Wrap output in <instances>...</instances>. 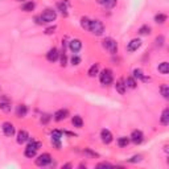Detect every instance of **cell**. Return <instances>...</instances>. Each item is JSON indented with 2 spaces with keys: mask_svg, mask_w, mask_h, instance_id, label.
Masks as SVG:
<instances>
[{
  "mask_svg": "<svg viewBox=\"0 0 169 169\" xmlns=\"http://www.w3.org/2000/svg\"><path fill=\"white\" fill-rule=\"evenodd\" d=\"M88 32H91L95 36H100L104 32V25L100 23L99 20H90V25H88Z\"/></svg>",
  "mask_w": 169,
  "mask_h": 169,
  "instance_id": "6da1fadb",
  "label": "cell"
},
{
  "mask_svg": "<svg viewBox=\"0 0 169 169\" xmlns=\"http://www.w3.org/2000/svg\"><path fill=\"white\" fill-rule=\"evenodd\" d=\"M160 92H161V95L164 96L165 99L169 98V86L168 85H161V87H160Z\"/></svg>",
  "mask_w": 169,
  "mask_h": 169,
  "instance_id": "484cf974",
  "label": "cell"
},
{
  "mask_svg": "<svg viewBox=\"0 0 169 169\" xmlns=\"http://www.w3.org/2000/svg\"><path fill=\"white\" fill-rule=\"evenodd\" d=\"M136 81H135L133 77H128L126 79V87H130V88H135L136 87Z\"/></svg>",
  "mask_w": 169,
  "mask_h": 169,
  "instance_id": "d4e9b609",
  "label": "cell"
},
{
  "mask_svg": "<svg viewBox=\"0 0 169 169\" xmlns=\"http://www.w3.org/2000/svg\"><path fill=\"white\" fill-rule=\"evenodd\" d=\"M139 33H140L141 36H147V35H149V33H151V28L148 27V25H143V27L139 29Z\"/></svg>",
  "mask_w": 169,
  "mask_h": 169,
  "instance_id": "f1b7e54d",
  "label": "cell"
},
{
  "mask_svg": "<svg viewBox=\"0 0 169 169\" xmlns=\"http://www.w3.org/2000/svg\"><path fill=\"white\" fill-rule=\"evenodd\" d=\"M36 153H37V149H35V148H32V147H29V145H27V148H25V151H24L25 157H28V159L35 157Z\"/></svg>",
  "mask_w": 169,
  "mask_h": 169,
  "instance_id": "2e32d148",
  "label": "cell"
},
{
  "mask_svg": "<svg viewBox=\"0 0 169 169\" xmlns=\"http://www.w3.org/2000/svg\"><path fill=\"white\" fill-rule=\"evenodd\" d=\"M33 9H35V3L33 2H28L23 6V11H25V12H31Z\"/></svg>",
  "mask_w": 169,
  "mask_h": 169,
  "instance_id": "83f0119b",
  "label": "cell"
},
{
  "mask_svg": "<svg viewBox=\"0 0 169 169\" xmlns=\"http://www.w3.org/2000/svg\"><path fill=\"white\" fill-rule=\"evenodd\" d=\"M28 139H29V135H28L27 131H24V130L19 131V133H17V143L19 144H24Z\"/></svg>",
  "mask_w": 169,
  "mask_h": 169,
  "instance_id": "9a60e30c",
  "label": "cell"
},
{
  "mask_svg": "<svg viewBox=\"0 0 169 169\" xmlns=\"http://www.w3.org/2000/svg\"><path fill=\"white\" fill-rule=\"evenodd\" d=\"M133 78H137V79H141L143 82H147L149 78H147L144 74H143V71L140 69H135L133 70Z\"/></svg>",
  "mask_w": 169,
  "mask_h": 169,
  "instance_id": "ac0fdd59",
  "label": "cell"
},
{
  "mask_svg": "<svg viewBox=\"0 0 169 169\" xmlns=\"http://www.w3.org/2000/svg\"><path fill=\"white\" fill-rule=\"evenodd\" d=\"M85 153L88 155V156H91V157H98V153H95V152H92L90 149H85Z\"/></svg>",
  "mask_w": 169,
  "mask_h": 169,
  "instance_id": "8d00e7d4",
  "label": "cell"
},
{
  "mask_svg": "<svg viewBox=\"0 0 169 169\" xmlns=\"http://www.w3.org/2000/svg\"><path fill=\"white\" fill-rule=\"evenodd\" d=\"M115 87H116V91L119 92V94L123 95L124 92H126V85L123 83V81H122V79H120V81H118V82H116Z\"/></svg>",
  "mask_w": 169,
  "mask_h": 169,
  "instance_id": "44dd1931",
  "label": "cell"
},
{
  "mask_svg": "<svg viewBox=\"0 0 169 169\" xmlns=\"http://www.w3.org/2000/svg\"><path fill=\"white\" fill-rule=\"evenodd\" d=\"M61 66H66V54H65V50H63V53L61 54Z\"/></svg>",
  "mask_w": 169,
  "mask_h": 169,
  "instance_id": "d590c367",
  "label": "cell"
},
{
  "mask_svg": "<svg viewBox=\"0 0 169 169\" xmlns=\"http://www.w3.org/2000/svg\"><path fill=\"white\" fill-rule=\"evenodd\" d=\"M116 2H118V0H107V3L104 4V7L106 8H112L116 4Z\"/></svg>",
  "mask_w": 169,
  "mask_h": 169,
  "instance_id": "d6a6232c",
  "label": "cell"
},
{
  "mask_svg": "<svg viewBox=\"0 0 169 169\" xmlns=\"http://www.w3.org/2000/svg\"><path fill=\"white\" fill-rule=\"evenodd\" d=\"M3 132H4V135L6 136H13L15 135V127H13V124L11 123V122H6V123H3Z\"/></svg>",
  "mask_w": 169,
  "mask_h": 169,
  "instance_id": "ba28073f",
  "label": "cell"
},
{
  "mask_svg": "<svg viewBox=\"0 0 169 169\" xmlns=\"http://www.w3.org/2000/svg\"><path fill=\"white\" fill-rule=\"evenodd\" d=\"M52 163V156L49 153H42L39 156V159H36V165L39 167H46Z\"/></svg>",
  "mask_w": 169,
  "mask_h": 169,
  "instance_id": "5b68a950",
  "label": "cell"
},
{
  "mask_svg": "<svg viewBox=\"0 0 169 169\" xmlns=\"http://www.w3.org/2000/svg\"><path fill=\"white\" fill-rule=\"evenodd\" d=\"M99 81L102 85L107 86V85H111L114 81V75H112V71L110 69H104L102 70V73L99 74Z\"/></svg>",
  "mask_w": 169,
  "mask_h": 169,
  "instance_id": "3957f363",
  "label": "cell"
},
{
  "mask_svg": "<svg viewBox=\"0 0 169 169\" xmlns=\"http://www.w3.org/2000/svg\"><path fill=\"white\" fill-rule=\"evenodd\" d=\"M63 168H71V165H70V164H65V165H63Z\"/></svg>",
  "mask_w": 169,
  "mask_h": 169,
  "instance_id": "b9f144b4",
  "label": "cell"
},
{
  "mask_svg": "<svg viewBox=\"0 0 169 169\" xmlns=\"http://www.w3.org/2000/svg\"><path fill=\"white\" fill-rule=\"evenodd\" d=\"M81 25L83 29H86V31H88V25H90V19L87 17H82L81 19Z\"/></svg>",
  "mask_w": 169,
  "mask_h": 169,
  "instance_id": "4dcf8cb0",
  "label": "cell"
},
{
  "mask_svg": "<svg viewBox=\"0 0 169 169\" xmlns=\"http://www.w3.org/2000/svg\"><path fill=\"white\" fill-rule=\"evenodd\" d=\"M69 48L73 53H78L79 50L82 49V41L78 40V39H74V40H70L69 42Z\"/></svg>",
  "mask_w": 169,
  "mask_h": 169,
  "instance_id": "30bf717a",
  "label": "cell"
},
{
  "mask_svg": "<svg viewBox=\"0 0 169 169\" xmlns=\"http://www.w3.org/2000/svg\"><path fill=\"white\" fill-rule=\"evenodd\" d=\"M41 20H42V23H53L54 20H56L57 17V13H56V11H53V9H45L44 12H42V15L40 16Z\"/></svg>",
  "mask_w": 169,
  "mask_h": 169,
  "instance_id": "277c9868",
  "label": "cell"
},
{
  "mask_svg": "<svg viewBox=\"0 0 169 169\" xmlns=\"http://www.w3.org/2000/svg\"><path fill=\"white\" fill-rule=\"evenodd\" d=\"M98 71H99V63H94V65L88 69V75H90V77H95V75L98 74Z\"/></svg>",
  "mask_w": 169,
  "mask_h": 169,
  "instance_id": "603a6c76",
  "label": "cell"
},
{
  "mask_svg": "<svg viewBox=\"0 0 169 169\" xmlns=\"http://www.w3.org/2000/svg\"><path fill=\"white\" fill-rule=\"evenodd\" d=\"M155 21L156 23H159V24H164L167 21V15H164V13H157L155 16Z\"/></svg>",
  "mask_w": 169,
  "mask_h": 169,
  "instance_id": "4316f807",
  "label": "cell"
},
{
  "mask_svg": "<svg viewBox=\"0 0 169 169\" xmlns=\"http://www.w3.org/2000/svg\"><path fill=\"white\" fill-rule=\"evenodd\" d=\"M163 41H164V37H163V36L157 37V39H156V45H157V46H161V45H163Z\"/></svg>",
  "mask_w": 169,
  "mask_h": 169,
  "instance_id": "f35d334b",
  "label": "cell"
},
{
  "mask_svg": "<svg viewBox=\"0 0 169 169\" xmlns=\"http://www.w3.org/2000/svg\"><path fill=\"white\" fill-rule=\"evenodd\" d=\"M54 31H56V27L53 25V27H50V28L46 29L45 33H46V35H52V33H54Z\"/></svg>",
  "mask_w": 169,
  "mask_h": 169,
  "instance_id": "ab89813d",
  "label": "cell"
},
{
  "mask_svg": "<svg viewBox=\"0 0 169 169\" xmlns=\"http://www.w3.org/2000/svg\"><path fill=\"white\" fill-rule=\"evenodd\" d=\"M19 2H21V0H19Z\"/></svg>",
  "mask_w": 169,
  "mask_h": 169,
  "instance_id": "7bdbcfd3",
  "label": "cell"
},
{
  "mask_svg": "<svg viewBox=\"0 0 169 169\" xmlns=\"http://www.w3.org/2000/svg\"><path fill=\"white\" fill-rule=\"evenodd\" d=\"M141 46V41L139 39H133L128 42V46H127V50L128 52H135V50H137Z\"/></svg>",
  "mask_w": 169,
  "mask_h": 169,
  "instance_id": "8fae6325",
  "label": "cell"
},
{
  "mask_svg": "<svg viewBox=\"0 0 169 169\" xmlns=\"http://www.w3.org/2000/svg\"><path fill=\"white\" fill-rule=\"evenodd\" d=\"M27 112H28V107L25 104H20L17 107V110H16V114H17L19 118H24L27 115Z\"/></svg>",
  "mask_w": 169,
  "mask_h": 169,
  "instance_id": "e0dca14e",
  "label": "cell"
},
{
  "mask_svg": "<svg viewBox=\"0 0 169 169\" xmlns=\"http://www.w3.org/2000/svg\"><path fill=\"white\" fill-rule=\"evenodd\" d=\"M49 120H50V115H44L41 118V123H44V124H46Z\"/></svg>",
  "mask_w": 169,
  "mask_h": 169,
  "instance_id": "74e56055",
  "label": "cell"
},
{
  "mask_svg": "<svg viewBox=\"0 0 169 169\" xmlns=\"http://www.w3.org/2000/svg\"><path fill=\"white\" fill-rule=\"evenodd\" d=\"M159 71L161 74H168L169 73V63L168 62H161L159 65Z\"/></svg>",
  "mask_w": 169,
  "mask_h": 169,
  "instance_id": "7402d4cb",
  "label": "cell"
},
{
  "mask_svg": "<svg viewBox=\"0 0 169 169\" xmlns=\"http://www.w3.org/2000/svg\"><path fill=\"white\" fill-rule=\"evenodd\" d=\"M130 144V137H126V136H122L118 139V145L122 147V148H124Z\"/></svg>",
  "mask_w": 169,
  "mask_h": 169,
  "instance_id": "cb8c5ba5",
  "label": "cell"
},
{
  "mask_svg": "<svg viewBox=\"0 0 169 169\" xmlns=\"http://www.w3.org/2000/svg\"><path fill=\"white\" fill-rule=\"evenodd\" d=\"M111 167H112V164H110V163H99L96 165V168H111Z\"/></svg>",
  "mask_w": 169,
  "mask_h": 169,
  "instance_id": "e575fe53",
  "label": "cell"
},
{
  "mask_svg": "<svg viewBox=\"0 0 169 169\" xmlns=\"http://www.w3.org/2000/svg\"><path fill=\"white\" fill-rule=\"evenodd\" d=\"M71 123H73L74 127H77V128H81V127L83 126V120H82L81 116L75 115V116H73V119H71Z\"/></svg>",
  "mask_w": 169,
  "mask_h": 169,
  "instance_id": "ffe728a7",
  "label": "cell"
},
{
  "mask_svg": "<svg viewBox=\"0 0 169 169\" xmlns=\"http://www.w3.org/2000/svg\"><path fill=\"white\" fill-rule=\"evenodd\" d=\"M57 8L60 9V12H61L63 16H67V8H66V6L63 3H58L57 4Z\"/></svg>",
  "mask_w": 169,
  "mask_h": 169,
  "instance_id": "f546056e",
  "label": "cell"
},
{
  "mask_svg": "<svg viewBox=\"0 0 169 169\" xmlns=\"http://www.w3.org/2000/svg\"><path fill=\"white\" fill-rule=\"evenodd\" d=\"M58 57H60V53H58V50L56 48L50 49L48 53H46V58H48L49 62H56L58 60Z\"/></svg>",
  "mask_w": 169,
  "mask_h": 169,
  "instance_id": "7c38bea8",
  "label": "cell"
},
{
  "mask_svg": "<svg viewBox=\"0 0 169 169\" xmlns=\"http://www.w3.org/2000/svg\"><path fill=\"white\" fill-rule=\"evenodd\" d=\"M102 45H103V48L106 50H108L111 54H115L118 52V42L111 39V37H107V39H104L103 42H102Z\"/></svg>",
  "mask_w": 169,
  "mask_h": 169,
  "instance_id": "7a4b0ae2",
  "label": "cell"
},
{
  "mask_svg": "<svg viewBox=\"0 0 169 169\" xmlns=\"http://www.w3.org/2000/svg\"><path fill=\"white\" fill-rule=\"evenodd\" d=\"M11 107H12V102L9 100V98L6 95L2 96V98H0V110L4 112H9Z\"/></svg>",
  "mask_w": 169,
  "mask_h": 169,
  "instance_id": "52a82bcc",
  "label": "cell"
},
{
  "mask_svg": "<svg viewBox=\"0 0 169 169\" xmlns=\"http://www.w3.org/2000/svg\"><path fill=\"white\" fill-rule=\"evenodd\" d=\"M98 3H99V4H102V6H104V4L107 3V0H98Z\"/></svg>",
  "mask_w": 169,
  "mask_h": 169,
  "instance_id": "60d3db41",
  "label": "cell"
},
{
  "mask_svg": "<svg viewBox=\"0 0 169 169\" xmlns=\"http://www.w3.org/2000/svg\"><path fill=\"white\" fill-rule=\"evenodd\" d=\"M61 137H62V132H61V131L54 130L53 132H52V143L56 145L57 149H60V148H61V144H60Z\"/></svg>",
  "mask_w": 169,
  "mask_h": 169,
  "instance_id": "9c48e42d",
  "label": "cell"
},
{
  "mask_svg": "<svg viewBox=\"0 0 169 169\" xmlns=\"http://www.w3.org/2000/svg\"><path fill=\"white\" fill-rule=\"evenodd\" d=\"M100 137H102V141L104 143V144H110V143L112 141V133L110 132L108 130H102Z\"/></svg>",
  "mask_w": 169,
  "mask_h": 169,
  "instance_id": "5bb4252c",
  "label": "cell"
},
{
  "mask_svg": "<svg viewBox=\"0 0 169 169\" xmlns=\"http://www.w3.org/2000/svg\"><path fill=\"white\" fill-rule=\"evenodd\" d=\"M161 124H164V126L169 124V108H165L161 114Z\"/></svg>",
  "mask_w": 169,
  "mask_h": 169,
  "instance_id": "d6986e66",
  "label": "cell"
},
{
  "mask_svg": "<svg viewBox=\"0 0 169 169\" xmlns=\"http://www.w3.org/2000/svg\"><path fill=\"white\" fill-rule=\"evenodd\" d=\"M141 159H143L141 156L137 155V156H133V157H131L128 161H130V163H139V161H141Z\"/></svg>",
  "mask_w": 169,
  "mask_h": 169,
  "instance_id": "1f68e13d",
  "label": "cell"
},
{
  "mask_svg": "<svg viewBox=\"0 0 169 169\" xmlns=\"http://www.w3.org/2000/svg\"><path fill=\"white\" fill-rule=\"evenodd\" d=\"M71 63H73V65H79V63H81V58L78 56H73L71 57Z\"/></svg>",
  "mask_w": 169,
  "mask_h": 169,
  "instance_id": "836d02e7",
  "label": "cell"
},
{
  "mask_svg": "<svg viewBox=\"0 0 169 169\" xmlns=\"http://www.w3.org/2000/svg\"><path fill=\"white\" fill-rule=\"evenodd\" d=\"M130 140L132 141L133 144H140V143H141L143 140H144V135H143L141 131L135 130V131H132V133H131Z\"/></svg>",
  "mask_w": 169,
  "mask_h": 169,
  "instance_id": "8992f818",
  "label": "cell"
},
{
  "mask_svg": "<svg viewBox=\"0 0 169 169\" xmlns=\"http://www.w3.org/2000/svg\"><path fill=\"white\" fill-rule=\"evenodd\" d=\"M67 115H69V111L67 110H58V111L54 112V120L56 122H61L63 119H66Z\"/></svg>",
  "mask_w": 169,
  "mask_h": 169,
  "instance_id": "4fadbf2b",
  "label": "cell"
}]
</instances>
